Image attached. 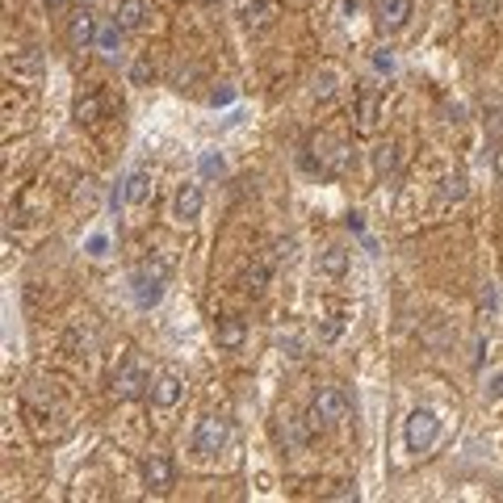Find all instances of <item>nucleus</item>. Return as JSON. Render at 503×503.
Listing matches in <instances>:
<instances>
[{
	"mask_svg": "<svg viewBox=\"0 0 503 503\" xmlns=\"http://www.w3.org/2000/svg\"><path fill=\"white\" fill-rule=\"evenodd\" d=\"M173 277V265L164 256H147L135 273H130V294H135V306L151 311L159 298H164V285Z\"/></svg>",
	"mask_w": 503,
	"mask_h": 503,
	"instance_id": "obj_1",
	"label": "nucleus"
},
{
	"mask_svg": "<svg viewBox=\"0 0 503 503\" xmlns=\"http://www.w3.org/2000/svg\"><path fill=\"white\" fill-rule=\"evenodd\" d=\"M348 391L344 386H323V391L311 399V411H306V424H311V432H319V428H336L340 420L348 415Z\"/></svg>",
	"mask_w": 503,
	"mask_h": 503,
	"instance_id": "obj_2",
	"label": "nucleus"
},
{
	"mask_svg": "<svg viewBox=\"0 0 503 503\" xmlns=\"http://www.w3.org/2000/svg\"><path fill=\"white\" fill-rule=\"evenodd\" d=\"M403 437H407V453L424 457L432 453V445L440 440V415L432 407H415L407 415V428H403Z\"/></svg>",
	"mask_w": 503,
	"mask_h": 503,
	"instance_id": "obj_3",
	"label": "nucleus"
},
{
	"mask_svg": "<svg viewBox=\"0 0 503 503\" xmlns=\"http://www.w3.org/2000/svg\"><path fill=\"white\" fill-rule=\"evenodd\" d=\"M227 440H231V424L222 420V415H202L197 428H193V453L197 457H214L227 449Z\"/></svg>",
	"mask_w": 503,
	"mask_h": 503,
	"instance_id": "obj_4",
	"label": "nucleus"
},
{
	"mask_svg": "<svg viewBox=\"0 0 503 503\" xmlns=\"http://www.w3.org/2000/svg\"><path fill=\"white\" fill-rule=\"evenodd\" d=\"M113 399L118 403H135V399H143V394H151V377H147V369H143L139 361H126L118 374H113Z\"/></svg>",
	"mask_w": 503,
	"mask_h": 503,
	"instance_id": "obj_5",
	"label": "nucleus"
},
{
	"mask_svg": "<svg viewBox=\"0 0 503 503\" xmlns=\"http://www.w3.org/2000/svg\"><path fill=\"white\" fill-rule=\"evenodd\" d=\"M411 13H415V4L411 0H374V21L382 34H399L407 30Z\"/></svg>",
	"mask_w": 503,
	"mask_h": 503,
	"instance_id": "obj_6",
	"label": "nucleus"
},
{
	"mask_svg": "<svg viewBox=\"0 0 503 503\" xmlns=\"http://www.w3.org/2000/svg\"><path fill=\"white\" fill-rule=\"evenodd\" d=\"M143 483H147V491H168L176 483V466L173 457L164 453H151L147 461H143Z\"/></svg>",
	"mask_w": 503,
	"mask_h": 503,
	"instance_id": "obj_7",
	"label": "nucleus"
},
{
	"mask_svg": "<svg viewBox=\"0 0 503 503\" xmlns=\"http://www.w3.org/2000/svg\"><path fill=\"white\" fill-rule=\"evenodd\" d=\"M202 205H205V193L202 185H181L173 197V219L176 222H197L202 219Z\"/></svg>",
	"mask_w": 503,
	"mask_h": 503,
	"instance_id": "obj_8",
	"label": "nucleus"
},
{
	"mask_svg": "<svg viewBox=\"0 0 503 503\" xmlns=\"http://www.w3.org/2000/svg\"><path fill=\"white\" fill-rule=\"evenodd\" d=\"M97 34H101V26H97L93 9H76V13H72V21H67V38H72V47H80V50L93 47Z\"/></svg>",
	"mask_w": 503,
	"mask_h": 503,
	"instance_id": "obj_9",
	"label": "nucleus"
},
{
	"mask_svg": "<svg viewBox=\"0 0 503 503\" xmlns=\"http://www.w3.org/2000/svg\"><path fill=\"white\" fill-rule=\"evenodd\" d=\"M181 394H185V382L168 369V374H159L156 382H151V403H156L159 411H168V407H176L181 403Z\"/></svg>",
	"mask_w": 503,
	"mask_h": 503,
	"instance_id": "obj_10",
	"label": "nucleus"
},
{
	"mask_svg": "<svg viewBox=\"0 0 503 503\" xmlns=\"http://www.w3.org/2000/svg\"><path fill=\"white\" fill-rule=\"evenodd\" d=\"M219 348H227V352H236V348H244V340H248V323L239 319V314H222L219 319Z\"/></svg>",
	"mask_w": 503,
	"mask_h": 503,
	"instance_id": "obj_11",
	"label": "nucleus"
},
{
	"mask_svg": "<svg viewBox=\"0 0 503 503\" xmlns=\"http://www.w3.org/2000/svg\"><path fill=\"white\" fill-rule=\"evenodd\" d=\"M147 17H151L147 0H122V4H118V17H113V21H118V26H122L126 34H135V30H143V26H147Z\"/></svg>",
	"mask_w": 503,
	"mask_h": 503,
	"instance_id": "obj_12",
	"label": "nucleus"
},
{
	"mask_svg": "<svg viewBox=\"0 0 503 503\" xmlns=\"http://www.w3.org/2000/svg\"><path fill=\"white\" fill-rule=\"evenodd\" d=\"M122 26L118 21H110V26H101V34H97V47H101V59L105 63H118V50H122Z\"/></svg>",
	"mask_w": 503,
	"mask_h": 503,
	"instance_id": "obj_13",
	"label": "nucleus"
},
{
	"mask_svg": "<svg viewBox=\"0 0 503 503\" xmlns=\"http://www.w3.org/2000/svg\"><path fill=\"white\" fill-rule=\"evenodd\" d=\"M314 268H319L323 277H344L348 273V252L344 248H323L319 252V260H314Z\"/></svg>",
	"mask_w": 503,
	"mask_h": 503,
	"instance_id": "obj_14",
	"label": "nucleus"
},
{
	"mask_svg": "<svg viewBox=\"0 0 503 503\" xmlns=\"http://www.w3.org/2000/svg\"><path fill=\"white\" fill-rule=\"evenodd\" d=\"M377 113H382V97H377L374 89H365V93L357 97V126H361V130H374Z\"/></svg>",
	"mask_w": 503,
	"mask_h": 503,
	"instance_id": "obj_15",
	"label": "nucleus"
},
{
	"mask_svg": "<svg viewBox=\"0 0 503 503\" xmlns=\"http://www.w3.org/2000/svg\"><path fill=\"white\" fill-rule=\"evenodd\" d=\"M273 13H277V4H273V0L244 4V26H248V30H265V26H273Z\"/></svg>",
	"mask_w": 503,
	"mask_h": 503,
	"instance_id": "obj_16",
	"label": "nucleus"
},
{
	"mask_svg": "<svg viewBox=\"0 0 503 503\" xmlns=\"http://www.w3.org/2000/svg\"><path fill=\"white\" fill-rule=\"evenodd\" d=\"M151 197V176L147 173H130L126 176V189H122V202H130V205H143Z\"/></svg>",
	"mask_w": 503,
	"mask_h": 503,
	"instance_id": "obj_17",
	"label": "nucleus"
},
{
	"mask_svg": "<svg viewBox=\"0 0 503 503\" xmlns=\"http://www.w3.org/2000/svg\"><path fill=\"white\" fill-rule=\"evenodd\" d=\"M9 67H13L17 76H38V72H43V50L26 47L21 55H13V59H9Z\"/></svg>",
	"mask_w": 503,
	"mask_h": 503,
	"instance_id": "obj_18",
	"label": "nucleus"
},
{
	"mask_svg": "<svg viewBox=\"0 0 503 503\" xmlns=\"http://www.w3.org/2000/svg\"><path fill=\"white\" fill-rule=\"evenodd\" d=\"M268 273H273V260H256V265L248 268V273H244V290H248V294H265V285H268Z\"/></svg>",
	"mask_w": 503,
	"mask_h": 503,
	"instance_id": "obj_19",
	"label": "nucleus"
},
{
	"mask_svg": "<svg viewBox=\"0 0 503 503\" xmlns=\"http://www.w3.org/2000/svg\"><path fill=\"white\" fill-rule=\"evenodd\" d=\"M394 168H399V143H382V147H374V173L391 176Z\"/></svg>",
	"mask_w": 503,
	"mask_h": 503,
	"instance_id": "obj_20",
	"label": "nucleus"
},
{
	"mask_svg": "<svg viewBox=\"0 0 503 503\" xmlns=\"http://www.w3.org/2000/svg\"><path fill=\"white\" fill-rule=\"evenodd\" d=\"M314 336H319V344H336V340L344 336V314H328V319H319Z\"/></svg>",
	"mask_w": 503,
	"mask_h": 503,
	"instance_id": "obj_21",
	"label": "nucleus"
},
{
	"mask_svg": "<svg viewBox=\"0 0 503 503\" xmlns=\"http://www.w3.org/2000/svg\"><path fill=\"white\" fill-rule=\"evenodd\" d=\"M336 72L331 67H323V72H314V84H311V93H314V101H331L336 97Z\"/></svg>",
	"mask_w": 503,
	"mask_h": 503,
	"instance_id": "obj_22",
	"label": "nucleus"
},
{
	"mask_svg": "<svg viewBox=\"0 0 503 503\" xmlns=\"http://www.w3.org/2000/svg\"><path fill=\"white\" fill-rule=\"evenodd\" d=\"M461 197H466V173L445 176V181H440V202L449 205V202H461Z\"/></svg>",
	"mask_w": 503,
	"mask_h": 503,
	"instance_id": "obj_23",
	"label": "nucleus"
},
{
	"mask_svg": "<svg viewBox=\"0 0 503 503\" xmlns=\"http://www.w3.org/2000/svg\"><path fill=\"white\" fill-rule=\"evenodd\" d=\"M97 113H101V97L89 93L76 101V122H97Z\"/></svg>",
	"mask_w": 503,
	"mask_h": 503,
	"instance_id": "obj_24",
	"label": "nucleus"
},
{
	"mask_svg": "<svg viewBox=\"0 0 503 503\" xmlns=\"http://www.w3.org/2000/svg\"><path fill=\"white\" fill-rule=\"evenodd\" d=\"M130 80H135V84H147V80H151V63L139 59L135 63V72H130Z\"/></svg>",
	"mask_w": 503,
	"mask_h": 503,
	"instance_id": "obj_25",
	"label": "nucleus"
},
{
	"mask_svg": "<svg viewBox=\"0 0 503 503\" xmlns=\"http://www.w3.org/2000/svg\"><path fill=\"white\" fill-rule=\"evenodd\" d=\"M374 67H377V72H386V76H391V72H394L391 50H377V55H374Z\"/></svg>",
	"mask_w": 503,
	"mask_h": 503,
	"instance_id": "obj_26",
	"label": "nucleus"
},
{
	"mask_svg": "<svg viewBox=\"0 0 503 503\" xmlns=\"http://www.w3.org/2000/svg\"><path fill=\"white\" fill-rule=\"evenodd\" d=\"M202 173L205 176H222V156H205L202 159Z\"/></svg>",
	"mask_w": 503,
	"mask_h": 503,
	"instance_id": "obj_27",
	"label": "nucleus"
},
{
	"mask_svg": "<svg viewBox=\"0 0 503 503\" xmlns=\"http://www.w3.org/2000/svg\"><path fill=\"white\" fill-rule=\"evenodd\" d=\"M105 248H110V239H105V236H93V239H89V252H93V256H105Z\"/></svg>",
	"mask_w": 503,
	"mask_h": 503,
	"instance_id": "obj_28",
	"label": "nucleus"
},
{
	"mask_svg": "<svg viewBox=\"0 0 503 503\" xmlns=\"http://www.w3.org/2000/svg\"><path fill=\"white\" fill-rule=\"evenodd\" d=\"M231 89H214V93H210V101H214V105H231Z\"/></svg>",
	"mask_w": 503,
	"mask_h": 503,
	"instance_id": "obj_29",
	"label": "nucleus"
},
{
	"mask_svg": "<svg viewBox=\"0 0 503 503\" xmlns=\"http://www.w3.org/2000/svg\"><path fill=\"white\" fill-rule=\"evenodd\" d=\"M491 399H503V369L491 377Z\"/></svg>",
	"mask_w": 503,
	"mask_h": 503,
	"instance_id": "obj_30",
	"label": "nucleus"
},
{
	"mask_svg": "<svg viewBox=\"0 0 503 503\" xmlns=\"http://www.w3.org/2000/svg\"><path fill=\"white\" fill-rule=\"evenodd\" d=\"M43 4H47L50 13H55V9H63V4H67V0H43Z\"/></svg>",
	"mask_w": 503,
	"mask_h": 503,
	"instance_id": "obj_31",
	"label": "nucleus"
},
{
	"mask_svg": "<svg viewBox=\"0 0 503 503\" xmlns=\"http://www.w3.org/2000/svg\"><path fill=\"white\" fill-rule=\"evenodd\" d=\"M202 4H222V0H202Z\"/></svg>",
	"mask_w": 503,
	"mask_h": 503,
	"instance_id": "obj_32",
	"label": "nucleus"
}]
</instances>
